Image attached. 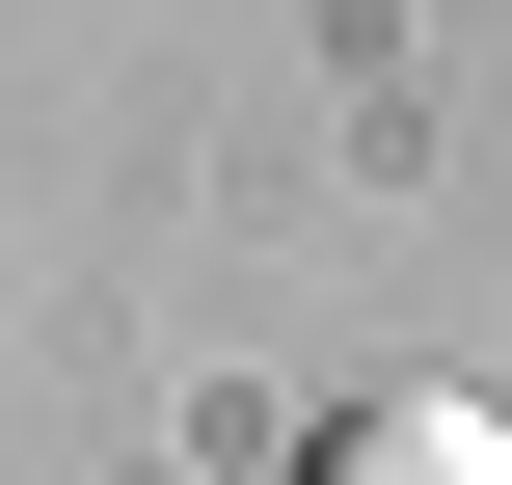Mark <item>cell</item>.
Instances as JSON below:
<instances>
[{
	"label": "cell",
	"mask_w": 512,
	"mask_h": 485,
	"mask_svg": "<svg viewBox=\"0 0 512 485\" xmlns=\"http://www.w3.org/2000/svg\"><path fill=\"white\" fill-rule=\"evenodd\" d=\"M297 485H512V405H459V378H378V405H351Z\"/></svg>",
	"instance_id": "6da1fadb"
}]
</instances>
